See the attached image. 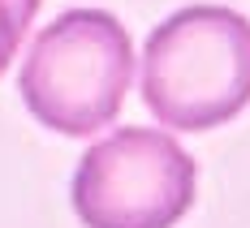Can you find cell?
Listing matches in <instances>:
<instances>
[{"mask_svg": "<svg viewBox=\"0 0 250 228\" xmlns=\"http://www.w3.org/2000/svg\"><path fill=\"white\" fill-rule=\"evenodd\" d=\"M143 99L168 129H216L250 103V22L225 4H190L151 30Z\"/></svg>", "mask_w": 250, "mask_h": 228, "instance_id": "cell-1", "label": "cell"}, {"mask_svg": "<svg viewBox=\"0 0 250 228\" xmlns=\"http://www.w3.org/2000/svg\"><path fill=\"white\" fill-rule=\"evenodd\" d=\"M134 82V43L104 9H69L39 30L18 91L39 125L86 138L112 125Z\"/></svg>", "mask_w": 250, "mask_h": 228, "instance_id": "cell-2", "label": "cell"}, {"mask_svg": "<svg viewBox=\"0 0 250 228\" xmlns=\"http://www.w3.org/2000/svg\"><path fill=\"white\" fill-rule=\"evenodd\" d=\"M194 159L160 129H117L82 155L74 211L86 228H173L194 207Z\"/></svg>", "mask_w": 250, "mask_h": 228, "instance_id": "cell-3", "label": "cell"}, {"mask_svg": "<svg viewBox=\"0 0 250 228\" xmlns=\"http://www.w3.org/2000/svg\"><path fill=\"white\" fill-rule=\"evenodd\" d=\"M39 13V0H0V74L18 56V43Z\"/></svg>", "mask_w": 250, "mask_h": 228, "instance_id": "cell-4", "label": "cell"}]
</instances>
